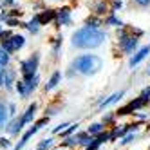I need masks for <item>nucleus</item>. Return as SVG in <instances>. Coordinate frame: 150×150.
I'll use <instances>...</instances> for the list:
<instances>
[{"mask_svg":"<svg viewBox=\"0 0 150 150\" xmlns=\"http://www.w3.org/2000/svg\"><path fill=\"white\" fill-rule=\"evenodd\" d=\"M0 67H2V65H0Z\"/></svg>","mask_w":150,"mask_h":150,"instance_id":"obj_28","label":"nucleus"},{"mask_svg":"<svg viewBox=\"0 0 150 150\" xmlns=\"http://www.w3.org/2000/svg\"><path fill=\"white\" fill-rule=\"evenodd\" d=\"M143 96H146V98H150V89H146V91L143 92Z\"/></svg>","mask_w":150,"mask_h":150,"instance_id":"obj_25","label":"nucleus"},{"mask_svg":"<svg viewBox=\"0 0 150 150\" xmlns=\"http://www.w3.org/2000/svg\"><path fill=\"white\" fill-rule=\"evenodd\" d=\"M6 4H13V0H6Z\"/></svg>","mask_w":150,"mask_h":150,"instance_id":"obj_26","label":"nucleus"},{"mask_svg":"<svg viewBox=\"0 0 150 150\" xmlns=\"http://www.w3.org/2000/svg\"><path fill=\"white\" fill-rule=\"evenodd\" d=\"M56 22L60 25H69L71 24V9L69 7H63L56 11Z\"/></svg>","mask_w":150,"mask_h":150,"instance_id":"obj_6","label":"nucleus"},{"mask_svg":"<svg viewBox=\"0 0 150 150\" xmlns=\"http://www.w3.org/2000/svg\"><path fill=\"white\" fill-rule=\"evenodd\" d=\"M7 120V107L4 103H0V127H2Z\"/></svg>","mask_w":150,"mask_h":150,"instance_id":"obj_15","label":"nucleus"},{"mask_svg":"<svg viewBox=\"0 0 150 150\" xmlns=\"http://www.w3.org/2000/svg\"><path fill=\"white\" fill-rule=\"evenodd\" d=\"M101 65H103L101 58L96 56V54H83V56H78L76 60L72 62V67L76 69L78 72L85 74V76H91V74L100 72Z\"/></svg>","mask_w":150,"mask_h":150,"instance_id":"obj_2","label":"nucleus"},{"mask_svg":"<svg viewBox=\"0 0 150 150\" xmlns=\"http://www.w3.org/2000/svg\"><path fill=\"white\" fill-rule=\"evenodd\" d=\"M4 83L7 87H11V83H13V72L11 71H4Z\"/></svg>","mask_w":150,"mask_h":150,"instance_id":"obj_17","label":"nucleus"},{"mask_svg":"<svg viewBox=\"0 0 150 150\" xmlns=\"http://www.w3.org/2000/svg\"><path fill=\"white\" fill-rule=\"evenodd\" d=\"M107 40V35L103 31H100L98 27H81L72 35V45L78 49H94L100 47L103 42Z\"/></svg>","mask_w":150,"mask_h":150,"instance_id":"obj_1","label":"nucleus"},{"mask_svg":"<svg viewBox=\"0 0 150 150\" xmlns=\"http://www.w3.org/2000/svg\"><path fill=\"white\" fill-rule=\"evenodd\" d=\"M117 7H121V0H116L114 2V9H117Z\"/></svg>","mask_w":150,"mask_h":150,"instance_id":"obj_23","label":"nucleus"},{"mask_svg":"<svg viewBox=\"0 0 150 150\" xmlns=\"http://www.w3.org/2000/svg\"><path fill=\"white\" fill-rule=\"evenodd\" d=\"M0 146H9V141H7V139H0Z\"/></svg>","mask_w":150,"mask_h":150,"instance_id":"obj_22","label":"nucleus"},{"mask_svg":"<svg viewBox=\"0 0 150 150\" xmlns=\"http://www.w3.org/2000/svg\"><path fill=\"white\" fill-rule=\"evenodd\" d=\"M24 44H25V38H24L22 35H13V36H9V40H4L2 47L7 49L9 52H15V51H18V49H22Z\"/></svg>","mask_w":150,"mask_h":150,"instance_id":"obj_4","label":"nucleus"},{"mask_svg":"<svg viewBox=\"0 0 150 150\" xmlns=\"http://www.w3.org/2000/svg\"><path fill=\"white\" fill-rule=\"evenodd\" d=\"M40 25H42V22H40V18H38V15L33 18V20H31V22L27 24V29L31 31V33H38V31H40Z\"/></svg>","mask_w":150,"mask_h":150,"instance_id":"obj_13","label":"nucleus"},{"mask_svg":"<svg viewBox=\"0 0 150 150\" xmlns=\"http://www.w3.org/2000/svg\"><path fill=\"white\" fill-rule=\"evenodd\" d=\"M51 145H52V139H44V141H42V143L36 146V150H47Z\"/></svg>","mask_w":150,"mask_h":150,"instance_id":"obj_18","label":"nucleus"},{"mask_svg":"<svg viewBox=\"0 0 150 150\" xmlns=\"http://www.w3.org/2000/svg\"><path fill=\"white\" fill-rule=\"evenodd\" d=\"M148 74H150V69H148Z\"/></svg>","mask_w":150,"mask_h":150,"instance_id":"obj_27","label":"nucleus"},{"mask_svg":"<svg viewBox=\"0 0 150 150\" xmlns=\"http://www.w3.org/2000/svg\"><path fill=\"white\" fill-rule=\"evenodd\" d=\"M101 130H103V125H101V123H94V125H91V128H89V134H91V136H96V134H101Z\"/></svg>","mask_w":150,"mask_h":150,"instance_id":"obj_16","label":"nucleus"},{"mask_svg":"<svg viewBox=\"0 0 150 150\" xmlns=\"http://www.w3.org/2000/svg\"><path fill=\"white\" fill-rule=\"evenodd\" d=\"M132 137H134V134H130V136H127V137H123V141H121V143H123V145H127V143H130V141H132Z\"/></svg>","mask_w":150,"mask_h":150,"instance_id":"obj_21","label":"nucleus"},{"mask_svg":"<svg viewBox=\"0 0 150 150\" xmlns=\"http://www.w3.org/2000/svg\"><path fill=\"white\" fill-rule=\"evenodd\" d=\"M148 54H150V45H146V47H141V49H139V51L136 52V54L130 58V67H136L137 63H139V62H143V60H145Z\"/></svg>","mask_w":150,"mask_h":150,"instance_id":"obj_7","label":"nucleus"},{"mask_svg":"<svg viewBox=\"0 0 150 150\" xmlns=\"http://www.w3.org/2000/svg\"><path fill=\"white\" fill-rule=\"evenodd\" d=\"M60 78H62V74L56 71V72H52V76H51V80H49V83L45 85V89L47 91H52V89H54L56 87V85L60 83Z\"/></svg>","mask_w":150,"mask_h":150,"instance_id":"obj_12","label":"nucleus"},{"mask_svg":"<svg viewBox=\"0 0 150 150\" xmlns=\"http://www.w3.org/2000/svg\"><path fill=\"white\" fill-rule=\"evenodd\" d=\"M38 18H40L42 25H44V24H47V22H51V20L56 18V11H51V9H47V11H44L42 15H38Z\"/></svg>","mask_w":150,"mask_h":150,"instance_id":"obj_11","label":"nucleus"},{"mask_svg":"<svg viewBox=\"0 0 150 150\" xmlns=\"http://www.w3.org/2000/svg\"><path fill=\"white\" fill-rule=\"evenodd\" d=\"M38 60H40V56H38V52H35L31 58H27V60H24L22 62V72H24V78H25V81H29L31 78H35L36 76V67H38Z\"/></svg>","mask_w":150,"mask_h":150,"instance_id":"obj_3","label":"nucleus"},{"mask_svg":"<svg viewBox=\"0 0 150 150\" xmlns=\"http://www.w3.org/2000/svg\"><path fill=\"white\" fill-rule=\"evenodd\" d=\"M107 24H112V25H117V27H121V25H123V22H121V20H117L114 15L107 18Z\"/></svg>","mask_w":150,"mask_h":150,"instance_id":"obj_19","label":"nucleus"},{"mask_svg":"<svg viewBox=\"0 0 150 150\" xmlns=\"http://www.w3.org/2000/svg\"><path fill=\"white\" fill-rule=\"evenodd\" d=\"M9 54H11V52H9L7 49L0 47V65H2V67H6L9 63Z\"/></svg>","mask_w":150,"mask_h":150,"instance_id":"obj_14","label":"nucleus"},{"mask_svg":"<svg viewBox=\"0 0 150 150\" xmlns=\"http://www.w3.org/2000/svg\"><path fill=\"white\" fill-rule=\"evenodd\" d=\"M134 2H136L137 6H141V7H145V6H148V4H150V0H134Z\"/></svg>","mask_w":150,"mask_h":150,"instance_id":"obj_20","label":"nucleus"},{"mask_svg":"<svg viewBox=\"0 0 150 150\" xmlns=\"http://www.w3.org/2000/svg\"><path fill=\"white\" fill-rule=\"evenodd\" d=\"M35 112H36V105L33 103V105H29V109L25 110V114L22 116V120H20V128H22L24 125H27L31 120H33V116H35Z\"/></svg>","mask_w":150,"mask_h":150,"instance_id":"obj_9","label":"nucleus"},{"mask_svg":"<svg viewBox=\"0 0 150 150\" xmlns=\"http://www.w3.org/2000/svg\"><path fill=\"white\" fill-rule=\"evenodd\" d=\"M125 96V91H120V92H114L112 96H109L107 100H103L101 103H100V109H105V107H110L112 103H116V101H120L121 98Z\"/></svg>","mask_w":150,"mask_h":150,"instance_id":"obj_8","label":"nucleus"},{"mask_svg":"<svg viewBox=\"0 0 150 150\" xmlns=\"http://www.w3.org/2000/svg\"><path fill=\"white\" fill-rule=\"evenodd\" d=\"M120 42H121V49L125 52H128V54H130V52L136 49V45H137V38L136 36H127V35H123Z\"/></svg>","mask_w":150,"mask_h":150,"instance_id":"obj_5","label":"nucleus"},{"mask_svg":"<svg viewBox=\"0 0 150 150\" xmlns=\"http://www.w3.org/2000/svg\"><path fill=\"white\" fill-rule=\"evenodd\" d=\"M2 74H4V69H0V85L4 83V78H2Z\"/></svg>","mask_w":150,"mask_h":150,"instance_id":"obj_24","label":"nucleus"},{"mask_svg":"<svg viewBox=\"0 0 150 150\" xmlns=\"http://www.w3.org/2000/svg\"><path fill=\"white\" fill-rule=\"evenodd\" d=\"M38 128H40L38 125H33V128H29V130H27V132L24 134V137H22V141H20V143L16 145V150H20V148H22V146H24V145H25V143L29 141V137L33 136V134H36V132H38Z\"/></svg>","mask_w":150,"mask_h":150,"instance_id":"obj_10","label":"nucleus"}]
</instances>
